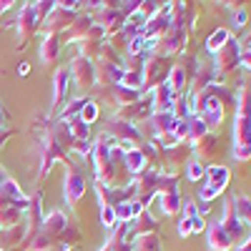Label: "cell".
<instances>
[{"label":"cell","mask_w":251,"mask_h":251,"mask_svg":"<svg viewBox=\"0 0 251 251\" xmlns=\"http://www.w3.org/2000/svg\"><path fill=\"white\" fill-rule=\"evenodd\" d=\"M239 55H241V46L231 35L226 40V46L214 53V86H226L228 75H234L239 68Z\"/></svg>","instance_id":"cell-1"},{"label":"cell","mask_w":251,"mask_h":251,"mask_svg":"<svg viewBox=\"0 0 251 251\" xmlns=\"http://www.w3.org/2000/svg\"><path fill=\"white\" fill-rule=\"evenodd\" d=\"M103 133H108V136L118 143V149H121L123 153H126V151H133V149H138V146L146 143L138 126H133V123H128V121H121V118H116V116H111V118L106 121V131H103Z\"/></svg>","instance_id":"cell-2"},{"label":"cell","mask_w":251,"mask_h":251,"mask_svg":"<svg viewBox=\"0 0 251 251\" xmlns=\"http://www.w3.org/2000/svg\"><path fill=\"white\" fill-rule=\"evenodd\" d=\"M143 98L141 91H131V88H123L121 83L118 86H108V88H98L96 93V103L98 106H111L113 111H121L126 106H133V103H138Z\"/></svg>","instance_id":"cell-3"},{"label":"cell","mask_w":251,"mask_h":251,"mask_svg":"<svg viewBox=\"0 0 251 251\" xmlns=\"http://www.w3.org/2000/svg\"><path fill=\"white\" fill-rule=\"evenodd\" d=\"M171 58H163V55H146L143 58V93L153 91L156 86L166 83V75L171 71Z\"/></svg>","instance_id":"cell-4"},{"label":"cell","mask_w":251,"mask_h":251,"mask_svg":"<svg viewBox=\"0 0 251 251\" xmlns=\"http://www.w3.org/2000/svg\"><path fill=\"white\" fill-rule=\"evenodd\" d=\"M68 68H71V86H75V88L80 91V96H86L83 91L96 88V68H93V60L75 55V58L68 63Z\"/></svg>","instance_id":"cell-5"},{"label":"cell","mask_w":251,"mask_h":251,"mask_svg":"<svg viewBox=\"0 0 251 251\" xmlns=\"http://www.w3.org/2000/svg\"><path fill=\"white\" fill-rule=\"evenodd\" d=\"M234 156L236 161H251V116H234Z\"/></svg>","instance_id":"cell-6"},{"label":"cell","mask_w":251,"mask_h":251,"mask_svg":"<svg viewBox=\"0 0 251 251\" xmlns=\"http://www.w3.org/2000/svg\"><path fill=\"white\" fill-rule=\"evenodd\" d=\"M15 30H18V38H20V46H18V50H23L25 48V40L28 38H33L35 35V30L40 28V20H38V15H35V8H33V3H23V8L18 10V15H15Z\"/></svg>","instance_id":"cell-7"},{"label":"cell","mask_w":251,"mask_h":251,"mask_svg":"<svg viewBox=\"0 0 251 251\" xmlns=\"http://www.w3.org/2000/svg\"><path fill=\"white\" fill-rule=\"evenodd\" d=\"M75 15H78V10H66V8L53 5L50 15L43 20V23H40V30H43L46 35H63V33L71 28V23L75 20Z\"/></svg>","instance_id":"cell-8"},{"label":"cell","mask_w":251,"mask_h":251,"mask_svg":"<svg viewBox=\"0 0 251 251\" xmlns=\"http://www.w3.org/2000/svg\"><path fill=\"white\" fill-rule=\"evenodd\" d=\"M191 151L196 156V161H201L203 166H214L216 158L221 156V143H219V136L216 133H206L201 141H196L191 146Z\"/></svg>","instance_id":"cell-9"},{"label":"cell","mask_w":251,"mask_h":251,"mask_svg":"<svg viewBox=\"0 0 251 251\" xmlns=\"http://www.w3.org/2000/svg\"><path fill=\"white\" fill-rule=\"evenodd\" d=\"M63 194H66V203L73 206V208H75V203L83 199V194H86V178H83V174L75 169V166H68V169H66Z\"/></svg>","instance_id":"cell-10"},{"label":"cell","mask_w":251,"mask_h":251,"mask_svg":"<svg viewBox=\"0 0 251 251\" xmlns=\"http://www.w3.org/2000/svg\"><path fill=\"white\" fill-rule=\"evenodd\" d=\"M96 88H108V86H118L123 78V66L121 63H106V60H96Z\"/></svg>","instance_id":"cell-11"},{"label":"cell","mask_w":251,"mask_h":251,"mask_svg":"<svg viewBox=\"0 0 251 251\" xmlns=\"http://www.w3.org/2000/svg\"><path fill=\"white\" fill-rule=\"evenodd\" d=\"M91 28H93V15L78 10V15H75V20L71 23V28L60 35V43H80V40L88 38Z\"/></svg>","instance_id":"cell-12"},{"label":"cell","mask_w":251,"mask_h":251,"mask_svg":"<svg viewBox=\"0 0 251 251\" xmlns=\"http://www.w3.org/2000/svg\"><path fill=\"white\" fill-rule=\"evenodd\" d=\"M68 91H71V68H68V66H58V68H55V75H53V113L63 108ZM53 113H50V116H53ZM50 116H48V118H50Z\"/></svg>","instance_id":"cell-13"},{"label":"cell","mask_w":251,"mask_h":251,"mask_svg":"<svg viewBox=\"0 0 251 251\" xmlns=\"http://www.w3.org/2000/svg\"><path fill=\"white\" fill-rule=\"evenodd\" d=\"M221 228L228 234V239H231L234 244H239L241 241V236H244V221L239 219V214H236V208H234V203H231V199H228L226 203H224V216H221Z\"/></svg>","instance_id":"cell-14"},{"label":"cell","mask_w":251,"mask_h":251,"mask_svg":"<svg viewBox=\"0 0 251 251\" xmlns=\"http://www.w3.org/2000/svg\"><path fill=\"white\" fill-rule=\"evenodd\" d=\"M169 30H171V20H169V13H166L163 5H161V10H158L153 18L146 20L141 35H143V40H161Z\"/></svg>","instance_id":"cell-15"},{"label":"cell","mask_w":251,"mask_h":251,"mask_svg":"<svg viewBox=\"0 0 251 251\" xmlns=\"http://www.w3.org/2000/svg\"><path fill=\"white\" fill-rule=\"evenodd\" d=\"M113 116L136 126V123H141V121H146V118H151V116H153V111H151V100H149V96H146V98H141L138 103H133V106H126V108L116 111Z\"/></svg>","instance_id":"cell-16"},{"label":"cell","mask_w":251,"mask_h":251,"mask_svg":"<svg viewBox=\"0 0 251 251\" xmlns=\"http://www.w3.org/2000/svg\"><path fill=\"white\" fill-rule=\"evenodd\" d=\"M43 191H35L28 201V211H25V224L30 228V234L40 231V226H43Z\"/></svg>","instance_id":"cell-17"},{"label":"cell","mask_w":251,"mask_h":251,"mask_svg":"<svg viewBox=\"0 0 251 251\" xmlns=\"http://www.w3.org/2000/svg\"><path fill=\"white\" fill-rule=\"evenodd\" d=\"M206 241H208V249L211 251H231L234 249V241L228 239V234L221 228L219 221L206 226Z\"/></svg>","instance_id":"cell-18"},{"label":"cell","mask_w":251,"mask_h":251,"mask_svg":"<svg viewBox=\"0 0 251 251\" xmlns=\"http://www.w3.org/2000/svg\"><path fill=\"white\" fill-rule=\"evenodd\" d=\"M123 166H126V171H128V176L133 178V176H141V174H146L151 169V163H149V158H146V153L141 151V146L138 149H133V151H126L123 153Z\"/></svg>","instance_id":"cell-19"},{"label":"cell","mask_w":251,"mask_h":251,"mask_svg":"<svg viewBox=\"0 0 251 251\" xmlns=\"http://www.w3.org/2000/svg\"><path fill=\"white\" fill-rule=\"evenodd\" d=\"M188 83H191V75H188V71L176 60L174 66H171V71H169V75H166V86H169V91L174 96H183Z\"/></svg>","instance_id":"cell-20"},{"label":"cell","mask_w":251,"mask_h":251,"mask_svg":"<svg viewBox=\"0 0 251 251\" xmlns=\"http://www.w3.org/2000/svg\"><path fill=\"white\" fill-rule=\"evenodd\" d=\"M68 216L63 214V211H50L46 219H43V226H40V231H46L50 239H60L63 234H66V228H68Z\"/></svg>","instance_id":"cell-21"},{"label":"cell","mask_w":251,"mask_h":251,"mask_svg":"<svg viewBox=\"0 0 251 251\" xmlns=\"http://www.w3.org/2000/svg\"><path fill=\"white\" fill-rule=\"evenodd\" d=\"M171 98H174V93L169 91V86H166V83L156 86L153 91H149L151 111H153V113H169V108H171Z\"/></svg>","instance_id":"cell-22"},{"label":"cell","mask_w":251,"mask_h":251,"mask_svg":"<svg viewBox=\"0 0 251 251\" xmlns=\"http://www.w3.org/2000/svg\"><path fill=\"white\" fill-rule=\"evenodd\" d=\"M156 203L158 211L166 216H178L181 214V194L178 191H166V194H156Z\"/></svg>","instance_id":"cell-23"},{"label":"cell","mask_w":251,"mask_h":251,"mask_svg":"<svg viewBox=\"0 0 251 251\" xmlns=\"http://www.w3.org/2000/svg\"><path fill=\"white\" fill-rule=\"evenodd\" d=\"M60 55V35H46L43 46H40V63L43 66H55Z\"/></svg>","instance_id":"cell-24"},{"label":"cell","mask_w":251,"mask_h":251,"mask_svg":"<svg viewBox=\"0 0 251 251\" xmlns=\"http://www.w3.org/2000/svg\"><path fill=\"white\" fill-rule=\"evenodd\" d=\"M206 183H211L216 188H224L226 191V186L228 181H231V171H228V166H221V163H214V166H206Z\"/></svg>","instance_id":"cell-25"},{"label":"cell","mask_w":251,"mask_h":251,"mask_svg":"<svg viewBox=\"0 0 251 251\" xmlns=\"http://www.w3.org/2000/svg\"><path fill=\"white\" fill-rule=\"evenodd\" d=\"M91 98L88 96H75V98H71L66 106H63L60 111H58V116H55V121H60V123H66V121H71V118H75L80 111H83V106H86Z\"/></svg>","instance_id":"cell-26"},{"label":"cell","mask_w":251,"mask_h":251,"mask_svg":"<svg viewBox=\"0 0 251 251\" xmlns=\"http://www.w3.org/2000/svg\"><path fill=\"white\" fill-rule=\"evenodd\" d=\"M174 126H176V118H174L171 113H153V116H151V131H153V138L166 136V133H174Z\"/></svg>","instance_id":"cell-27"},{"label":"cell","mask_w":251,"mask_h":251,"mask_svg":"<svg viewBox=\"0 0 251 251\" xmlns=\"http://www.w3.org/2000/svg\"><path fill=\"white\" fill-rule=\"evenodd\" d=\"M0 196H5V199L13 201V203H20V201L28 199V196L23 194V188H20V183H18L13 176H8V178L3 181V186H0Z\"/></svg>","instance_id":"cell-28"},{"label":"cell","mask_w":251,"mask_h":251,"mask_svg":"<svg viewBox=\"0 0 251 251\" xmlns=\"http://www.w3.org/2000/svg\"><path fill=\"white\" fill-rule=\"evenodd\" d=\"M186 123H188V146H194L196 141H201L206 133H208V128H206V123L199 118V116H188L186 118Z\"/></svg>","instance_id":"cell-29"},{"label":"cell","mask_w":251,"mask_h":251,"mask_svg":"<svg viewBox=\"0 0 251 251\" xmlns=\"http://www.w3.org/2000/svg\"><path fill=\"white\" fill-rule=\"evenodd\" d=\"M228 38H231V30H228V28H216L211 35H208V40H206V50L214 55L216 50H221L226 46Z\"/></svg>","instance_id":"cell-30"},{"label":"cell","mask_w":251,"mask_h":251,"mask_svg":"<svg viewBox=\"0 0 251 251\" xmlns=\"http://www.w3.org/2000/svg\"><path fill=\"white\" fill-rule=\"evenodd\" d=\"M66 126H68V133H71L73 141H91V126H86L78 116L66 121Z\"/></svg>","instance_id":"cell-31"},{"label":"cell","mask_w":251,"mask_h":251,"mask_svg":"<svg viewBox=\"0 0 251 251\" xmlns=\"http://www.w3.org/2000/svg\"><path fill=\"white\" fill-rule=\"evenodd\" d=\"M133 251H161V236L158 234H149L133 241Z\"/></svg>","instance_id":"cell-32"},{"label":"cell","mask_w":251,"mask_h":251,"mask_svg":"<svg viewBox=\"0 0 251 251\" xmlns=\"http://www.w3.org/2000/svg\"><path fill=\"white\" fill-rule=\"evenodd\" d=\"M98 116H100V106H98V103L91 98L88 103H86V106H83V111L78 113V118L83 121V123H86V126H91V123H96L98 121Z\"/></svg>","instance_id":"cell-33"},{"label":"cell","mask_w":251,"mask_h":251,"mask_svg":"<svg viewBox=\"0 0 251 251\" xmlns=\"http://www.w3.org/2000/svg\"><path fill=\"white\" fill-rule=\"evenodd\" d=\"M186 176H188V181H203L206 178V166L201 163V161H196V158H191L188 161V166H186Z\"/></svg>","instance_id":"cell-34"},{"label":"cell","mask_w":251,"mask_h":251,"mask_svg":"<svg viewBox=\"0 0 251 251\" xmlns=\"http://www.w3.org/2000/svg\"><path fill=\"white\" fill-rule=\"evenodd\" d=\"M133 219H136V216H133V199H131V201H123V203L116 206V221L131 224Z\"/></svg>","instance_id":"cell-35"},{"label":"cell","mask_w":251,"mask_h":251,"mask_svg":"<svg viewBox=\"0 0 251 251\" xmlns=\"http://www.w3.org/2000/svg\"><path fill=\"white\" fill-rule=\"evenodd\" d=\"M224 194V188H216V186H211V183H203L201 188H199V203H211L216 196H221Z\"/></svg>","instance_id":"cell-36"},{"label":"cell","mask_w":251,"mask_h":251,"mask_svg":"<svg viewBox=\"0 0 251 251\" xmlns=\"http://www.w3.org/2000/svg\"><path fill=\"white\" fill-rule=\"evenodd\" d=\"M100 224L108 228L116 224V208L113 206H100Z\"/></svg>","instance_id":"cell-37"},{"label":"cell","mask_w":251,"mask_h":251,"mask_svg":"<svg viewBox=\"0 0 251 251\" xmlns=\"http://www.w3.org/2000/svg\"><path fill=\"white\" fill-rule=\"evenodd\" d=\"M176 231H178V236L181 239H186V236H191L194 234V219H178V228H176Z\"/></svg>","instance_id":"cell-38"},{"label":"cell","mask_w":251,"mask_h":251,"mask_svg":"<svg viewBox=\"0 0 251 251\" xmlns=\"http://www.w3.org/2000/svg\"><path fill=\"white\" fill-rule=\"evenodd\" d=\"M181 216H183V219H196V216H199L196 201H183V203H181Z\"/></svg>","instance_id":"cell-39"},{"label":"cell","mask_w":251,"mask_h":251,"mask_svg":"<svg viewBox=\"0 0 251 251\" xmlns=\"http://www.w3.org/2000/svg\"><path fill=\"white\" fill-rule=\"evenodd\" d=\"M71 151L78 156H91V141H73Z\"/></svg>","instance_id":"cell-40"},{"label":"cell","mask_w":251,"mask_h":251,"mask_svg":"<svg viewBox=\"0 0 251 251\" xmlns=\"http://www.w3.org/2000/svg\"><path fill=\"white\" fill-rule=\"evenodd\" d=\"M246 23H249V13H246V8L234 10V25H236V28H244Z\"/></svg>","instance_id":"cell-41"},{"label":"cell","mask_w":251,"mask_h":251,"mask_svg":"<svg viewBox=\"0 0 251 251\" xmlns=\"http://www.w3.org/2000/svg\"><path fill=\"white\" fill-rule=\"evenodd\" d=\"M8 123H10V118H8V111H5V106H3V100H0V133L10 131V128H8Z\"/></svg>","instance_id":"cell-42"},{"label":"cell","mask_w":251,"mask_h":251,"mask_svg":"<svg viewBox=\"0 0 251 251\" xmlns=\"http://www.w3.org/2000/svg\"><path fill=\"white\" fill-rule=\"evenodd\" d=\"M239 66H244L246 71H251V50H241V55H239Z\"/></svg>","instance_id":"cell-43"},{"label":"cell","mask_w":251,"mask_h":251,"mask_svg":"<svg viewBox=\"0 0 251 251\" xmlns=\"http://www.w3.org/2000/svg\"><path fill=\"white\" fill-rule=\"evenodd\" d=\"M201 231H206V221H203V216H196L194 219V234H201Z\"/></svg>","instance_id":"cell-44"},{"label":"cell","mask_w":251,"mask_h":251,"mask_svg":"<svg viewBox=\"0 0 251 251\" xmlns=\"http://www.w3.org/2000/svg\"><path fill=\"white\" fill-rule=\"evenodd\" d=\"M13 5H15V3H10V0H0V15H3V13H8Z\"/></svg>","instance_id":"cell-45"},{"label":"cell","mask_w":251,"mask_h":251,"mask_svg":"<svg viewBox=\"0 0 251 251\" xmlns=\"http://www.w3.org/2000/svg\"><path fill=\"white\" fill-rule=\"evenodd\" d=\"M18 73H20V75H28V73H30V63L23 60V63H20V68H18Z\"/></svg>","instance_id":"cell-46"},{"label":"cell","mask_w":251,"mask_h":251,"mask_svg":"<svg viewBox=\"0 0 251 251\" xmlns=\"http://www.w3.org/2000/svg\"><path fill=\"white\" fill-rule=\"evenodd\" d=\"M10 136H13V131H5V133H0V149H3V146L10 141Z\"/></svg>","instance_id":"cell-47"},{"label":"cell","mask_w":251,"mask_h":251,"mask_svg":"<svg viewBox=\"0 0 251 251\" xmlns=\"http://www.w3.org/2000/svg\"><path fill=\"white\" fill-rule=\"evenodd\" d=\"M236 251H251V236H249L244 244H239V246H236Z\"/></svg>","instance_id":"cell-48"},{"label":"cell","mask_w":251,"mask_h":251,"mask_svg":"<svg viewBox=\"0 0 251 251\" xmlns=\"http://www.w3.org/2000/svg\"><path fill=\"white\" fill-rule=\"evenodd\" d=\"M5 178H8V171L3 169V166H0V186H3V181H5Z\"/></svg>","instance_id":"cell-49"},{"label":"cell","mask_w":251,"mask_h":251,"mask_svg":"<svg viewBox=\"0 0 251 251\" xmlns=\"http://www.w3.org/2000/svg\"><path fill=\"white\" fill-rule=\"evenodd\" d=\"M98 251H113V249H111V244H108V241H106V244H103V246H100V249H98Z\"/></svg>","instance_id":"cell-50"},{"label":"cell","mask_w":251,"mask_h":251,"mask_svg":"<svg viewBox=\"0 0 251 251\" xmlns=\"http://www.w3.org/2000/svg\"><path fill=\"white\" fill-rule=\"evenodd\" d=\"M246 50H251V38H249V48H246Z\"/></svg>","instance_id":"cell-51"},{"label":"cell","mask_w":251,"mask_h":251,"mask_svg":"<svg viewBox=\"0 0 251 251\" xmlns=\"http://www.w3.org/2000/svg\"><path fill=\"white\" fill-rule=\"evenodd\" d=\"M0 251H3V249H0Z\"/></svg>","instance_id":"cell-52"}]
</instances>
